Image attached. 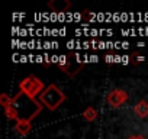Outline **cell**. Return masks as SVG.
Instances as JSON below:
<instances>
[{"label": "cell", "instance_id": "obj_4", "mask_svg": "<svg viewBox=\"0 0 148 139\" xmlns=\"http://www.w3.org/2000/svg\"><path fill=\"white\" fill-rule=\"evenodd\" d=\"M135 112H136L141 117H145V116H147V113H148V106H147V103H145V102L138 103V106L135 107Z\"/></svg>", "mask_w": 148, "mask_h": 139}, {"label": "cell", "instance_id": "obj_5", "mask_svg": "<svg viewBox=\"0 0 148 139\" xmlns=\"http://www.w3.org/2000/svg\"><path fill=\"white\" fill-rule=\"evenodd\" d=\"M29 122H26V120H19L18 122V125H16V129H18V132H21V133H26L28 130H29Z\"/></svg>", "mask_w": 148, "mask_h": 139}, {"label": "cell", "instance_id": "obj_1", "mask_svg": "<svg viewBox=\"0 0 148 139\" xmlns=\"http://www.w3.org/2000/svg\"><path fill=\"white\" fill-rule=\"evenodd\" d=\"M6 112L12 119L29 122L41 112V104L34 97L21 91L16 97L10 100V104L6 107Z\"/></svg>", "mask_w": 148, "mask_h": 139}, {"label": "cell", "instance_id": "obj_2", "mask_svg": "<svg viewBox=\"0 0 148 139\" xmlns=\"http://www.w3.org/2000/svg\"><path fill=\"white\" fill-rule=\"evenodd\" d=\"M64 100H65V97H64L62 91L58 90L55 86H49L44 93H41V102L51 110L57 109Z\"/></svg>", "mask_w": 148, "mask_h": 139}, {"label": "cell", "instance_id": "obj_3", "mask_svg": "<svg viewBox=\"0 0 148 139\" xmlns=\"http://www.w3.org/2000/svg\"><path fill=\"white\" fill-rule=\"evenodd\" d=\"M21 89H22V91H23L25 94H28V96H31V97L35 99V96L42 90V84H41V81H39L38 78H35V77H28V78H25V80L21 83Z\"/></svg>", "mask_w": 148, "mask_h": 139}]
</instances>
